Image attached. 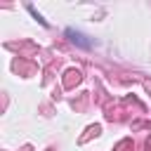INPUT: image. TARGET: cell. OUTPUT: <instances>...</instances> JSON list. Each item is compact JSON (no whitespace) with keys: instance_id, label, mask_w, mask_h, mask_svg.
<instances>
[{"instance_id":"2","label":"cell","mask_w":151,"mask_h":151,"mask_svg":"<svg viewBox=\"0 0 151 151\" xmlns=\"http://www.w3.org/2000/svg\"><path fill=\"white\" fill-rule=\"evenodd\" d=\"M26 9H28V12H31V14H33V19H38V21H40V24H42V26H45V28H47V21H45V19H42V17H40V14H38V12H35V7H33V5H26Z\"/></svg>"},{"instance_id":"1","label":"cell","mask_w":151,"mask_h":151,"mask_svg":"<svg viewBox=\"0 0 151 151\" xmlns=\"http://www.w3.org/2000/svg\"><path fill=\"white\" fill-rule=\"evenodd\" d=\"M64 33H66V38H68L73 45H78V47H83V50H90V47H92V40H87L85 33H80V31H76V28H66Z\"/></svg>"}]
</instances>
